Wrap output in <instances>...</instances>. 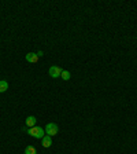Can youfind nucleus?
<instances>
[{
  "label": "nucleus",
  "mask_w": 137,
  "mask_h": 154,
  "mask_svg": "<svg viewBox=\"0 0 137 154\" xmlns=\"http://www.w3.org/2000/svg\"><path fill=\"white\" fill-rule=\"evenodd\" d=\"M25 154H37V150L33 147V146H28L25 149Z\"/></svg>",
  "instance_id": "9"
},
{
  "label": "nucleus",
  "mask_w": 137,
  "mask_h": 154,
  "mask_svg": "<svg viewBox=\"0 0 137 154\" xmlns=\"http://www.w3.org/2000/svg\"><path fill=\"white\" fill-rule=\"evenodd\" d=\"M28 134L33 138H37V139H43L44 135H45V131L41 128V127H33L30 130H28Z\"/></svg>",
  "instance_id": "1"
},
{
  "label": "nucleus",
  "mask_w": 137,
  "mask_h": 154,
  "mask_svg": "<svg viewBox=\"0 0 137 154\" xmlns=\"http://www.w3.org/2000/svg\"><path fill=\"white\" fill-rule=\"evenodd\" d=\"M36 117L34 116H29V117L26 118V121H25V124L29 127V128H33V127H36Z\"/></svg>",
  "instance_id": "5"
},
{
  "label": "nucleus",
  "mask_w": 137,
  "mask_h": 154,
  "mask_svg": "<svg viewBox=\"0 0 137 154\" xmlns=\"http://www.w3.org/2000/svg\"><path fill=\"white\" fill-rule=\"evenodd\" d=\"M62 70L63 69L60 66H51L50 68V76L52 79H58V77H60V74H62Z\"/></svg>",
  "instance_id": "3"
},
{
  "label": "nucleus",
  "mask_w": 137,
  "mask_h": 154,
  "mask_svg": "<svg viewBox=\"0 0 137 154\" xmlns=\"http://www.w3.org/2000/svg\"><path fill=\"white\" fill-rule=\"evenodd\" d=\"M60 77H62L64 81H68V80H70V72H68V70H62Z\"/></svg>",
  "instance_id": "8"
},
{
  "label": "nucleus",
  "mask_w": 137,
  "mask_h": 154,
  "mask_svg": "<svg viewBox=\"0 0 137 154\" xmlns=\"http://www.w3.org/2000/svg\"><path fill=\"white\" fill-rule=\"evenodd\" d=\"M37 55H38V58H40V56H43V51H38Z\"/></svg>",
  "instance_id": "10"
},
{
  "label": "nucleus",
  "mask_w": 137,
  "mask_h": 154,
  "mask_svg": "<svg viewBox=\"0 0 137 154\" xmlns=\"http://www.w3.org/2000/svg\"><path fill=\"white\" fill-rule=\"evenodd\" d=\"M25 58H26V61L30 62V63H36L38 61V55L36 52H29V54H26Z\"/></svg>",
  "instance_id": "4"
},
{
  "label": "nucleus",
  "mask_w": 137,
  "mask_h": 154,
  "mask_svg": "<svg viewBox=\"0 0 137 154\" xmlns=\"http://www.w3.org/2000/svg\"><path fill=\"white\" fill-rule=\"evenodd\" d=\"M44 131L47 132V135L54 136V135H58V132H59V128H58V125H56L55 123H48Z\"/></svg>",
  "instance_id": "2"
},
{
  "label": "nucleus",
  "mask_w": 137,
  "mask_h": 154,
  "mask_svg": "<svg viewBox=\"0 0 137 154\" xmlns=\"http://www.w3.org/2000/svg\"><path fill=\"white\" fill-rule=\"evenodd\" d=\"M43 146L44 147H51V145H52V139H51V136L50 135H44V138H43Z\"/></svg>",
  "instance_id": "6"
},
{
  "label": "nucleus",
  "mask_w": 137,
  "mask_h": 154,
  "mask_svg": "<svg viewBox=\"0 0 137 154\" xmlns=\"http://www.w3.org/2000/svg\"><path fill=\"white\" fill-rule=\"evenodd\" d=\"M7 90H8V83L6 80H0V92H6Z\"/></svg>",
  "instance_id": "7"
}]
</instances>
